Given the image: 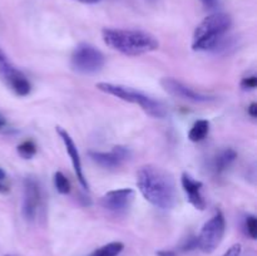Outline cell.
Returning <instances> with one entry per match:
<instances>
[{"mask_svg":"<svg viewBox=\"0 0 257 256\" xmlns=\"http://www.w3.org/2000/svg\"><path fill=\"white\" fill-rule=\"evenodd\" d=\"M245 226L246 230H247L248 236L255 240L257 237V220L255 216H247L245 221Z\"/></svg>","mask_w":257,"mask_h":256,"instance_id":"d6986e66","label":"cell"},{"mask_svg":"<svg viewBox=\"0 0 257 256\" xmlns=\"http://www.w3.org/2000/svg\"><path fill=\"white\" fill-rule=\"evenodd\" d=\"M97 89L105 94L113 95L115 98L124 100V102L138 104L148 115L153 118H165L167 115V107L161 100L155 99L151 95L135 89L132 87H127L123 84H114V83L100 82L97 83Z\"/></svg>","mask_w":257,"mask_h":256,"instance_id":"277c9868","label":"cell"},{"mask_svg":"<svg viewBox=\"0 0 257 256\" xmlns=\"http://www.w3.org/2000/svg\"><path fill=\"white\" fill-rule=\"evenodd\" d=\"M161 85H162L163 89L167 93H170L171 95H173V97L176 98H180V99L188 100V102L208 103L215 100V97L202 94V93L192 89V88L183 84L182 82H180V80L175 79V78L172 77L162 78V79H161Z\"/></svg>","mask_w":257,"mask_h":256,"instance_id":"9c48e42d","label":"cell"},{"mask_svg":"<svg viewBox=\"0 0 257 256\" xmlns=\"http://www.w3.org/2000/svg\"><path fill=\"white\" fill-rule=\"evenodd\" d=\"M123 248H124V245L122 242L114 241V242H109L102 247L97 248L89 256H118L122 252Z\"/></svg>","mask_w":257,"mask_h":256,"instance_id":"2e32d148","label":"cell"},{"mask_svg":"<svg viewBox=\"0 0 257 256\" xmlns=\"http://www.w3.org/2000/svg\"><path fill=\"white\" fill-rule=\"evenodd\" d=\"M17 151L20 157L25 158V160H30L37 153V146H35L33 141H24V142H22L18 146Z\"/></svg>","mask_w":257,"mask_h":256,"instance_id":"ac0fdd59","label":"cell"},{"mask_svg":"<svg viewBox=\"0 0 257 256\" xmlns=\"http://www.w3.org/2000/svg\"><path fill=\"white\" fill-rule=\"evenodd\" d=\"M247 113H248V114H250L252 118H256V117H257V104H256L255 102L251 103V104L248 105Z\"/></svg>","mask_w":257,"mask_h":256,"instance_id":"603a6c76","label":"cell"},{"mask_svg":"<svg viewBox=\"0 0 257 256\" xmlns=\"http://www.w3.org/2000/svg\"><path fill=\"white\" fill-rule=\"evenodd\" d=\"M102 38L108 47L128 57L147 54L160 48L157 38L145 30L104 28Z\"/></svg>","mask_w":257,"mask_h":256,"instance_id":"7a4b0ae2","label":"cell"},{"mask_svg":"<svg viewBox=\"0 0 257 256\" xmlns=\"http://www.w3.org/2000/svg\"><path fill=\"white\" fill-rule=\"evenodd\" d=\"M8 191H9V187L5 183H0V193H7Z\"/></svg>","mask_w":257,"mask_h":256,"instance_id":"4316f807","label":"cell"},{"mask_svg":"<svg viewBox=\"0 0 257 256\" xmlns=\"http://www.w3.org/2000/svg\"><path fill=\"white\" fill-rule=\"evenodd\" d=\"M137 186L143 197L161 210L175 206L177 190L173 176L156 165H145L137 172Z\"/></svg>","mask_w":257,"mask_h":256,"instance_id":"6da1fadb","label":"cell"},{"mask_svg":"<svg viewBox=\"0 0 257 256\" xmlns=\"http://www.w3.org/2000/svg\"><path fill=\"white\" fill-rule=\"evenodd\" d=\"M257 85V78L255 75H251V77H246L241 80V87L243 89H255Z\"/></svg>","mask_w":257,"mask_h":256,"instance_id":"ffe728a7","label":"cell"},{"mask_svg":"<svg viewBox=\"0 0 257 256\" xmlns=\"http://www.w3.org/2000/svg\"><path fill=\"white\" fill-rule=\"evenodd\" d=\"M232 25V18L226 13H212L206 17L193 33L195 52H212L218 40L225 37Z\"/></svg>","mask_w":257,"mask_h":256,"instance_id":"3957f363","label":"cell"},{"mask_svg":"<svg viewBox=\"0 0 257 256\" xmlns=\"http://www.w3.org/2000/svg\"><path fill=\"white\" fill-rule=\"evenodd\" d=\"M53 181H54V186L59 193H62V195H67V193L70 192V182L68 181V178L60 172V171H58V172L54 173V178H53Z\"/></svg>","mask_w":257,"mask_h":256,"instance_id":"e0dca14e","label":"cell"},{"mask_svg":"<svg viewBox=\"0 0 257 256\" xmlns=\"http://www.w3.org/2000/svg\"><path fill=\"white\" fill-rule=\"evenodd\" d=\"M42 187L35 177L28 176L23 181L22 212L25 220L34 221L42 207Z\"/></svg>","mask_w":257,"mask_h":256,"instance_id":"52a82bcc","label":"cell"},{"mask_svg":"<svg viewBox=\"0 0 257 256\" xmlns=\"http://www.w3.org/2000/svg\"><path fill=\"white\" fill-rule=\"evenodd\" d=\"M241 251H242V246H241V243H235V245L231 246V247L223 253V256H240Z\"/></svg>","mask_w":257,"mask_h":256,"instance_id":"7402d4cb","label":"cell"},{"mask_svg":"<svg viewBox=\"0 0 257 256\" xmlns=\"http://www.w3.org/2000/svg\"><path fill=\"white\" fill-rule=\"evenodd\" d=\"M157 256H176V253L172 251H158Z\"/></svg>","mask_w":257,"mask_h":256,"instance_id":"cb8c5ba5","label":"cell"},{"mask_svg":"<svg viewBox=\"0 0 257 256\" xmlns=\"http://www.w3.org/2000/svg\"><path fill=\"white\" fill-rule=\"evenodd\" d=\"M74 2L82 3V4H97L100 0H74Z\"/></svg>","mask_w":257,"mask_h":256,"instance_id":"d4e9b609","label":"cell"},{"mask_svg":"<svg viewBox=\"0 0 257 256\" xmlns=\"http://www.w3.org/2000/svg\"><path fill=\"white\" fill-rule=\"evenodd\" d=\"M5 181H7V173L3 168H0V183H5Z\"/></svg>","mask_w":257,"mask_h":256,"instance_id":"484cf974","label":"cell"},{"mask_svg":"<svg viewBox=\"0 0 257 256\" xmlns=\"http://www.w3.org/2000/svg\"><path fill=\"white\" fill-rule=\"evenodd\" d=\"M104 64V54L89 43L78 44L70 57V65L73 70L80 74H95L102 70Z\"/></svg>","mask_w":257,"mask_h":256,"instance_id":"5b68a950","label":"cell"},{"mask_svg":"<svg viewBox=\"0 0 257 256\" xmlns=\"http://www.w3.org/2000/svg\"><path fill=\"white\" fill-rule=\"evenodd\" d=\"M4 125H5V120L3 119L2 117H0V128H3V127H4Z\"/></svg>","mask_w":257,"mask_h":256,"instance_id":"83f0119b","label":"cell"},{"mask_svg":"<svg viewBox=\"0 0 257 256\" xmlns=\"http://www.w3.org/2000/svg\"><path fill=\"white\" fill-rule=\"evenodd\" d=\"M200 3L207 10H216L220 7V0H200Z\"/></svg>","mask_w":257,"mask_h":256,"instance_id":"44dd1931","label":"cell"},{"mask_svg":"<svg viewBox=\"0 0 257 256\" xmlns=\"http://www.w3.org/2000/svg\"><path fill=\"white\" fill-rule=\"evenodd\" d=\"M210 131V122L207 119L196 120L188 132V138L192 142H201L206 138Z\"/></svg>","mask_w":257,"mask_h":256,"instance_id":"9a60e30c","label":"cell"},{"mask_svg":"<svg viewBox=\"0 0 257 256\" xmlns=\"http://www.w3.org/2000/svg\"><path fill=\"white\" fill-rule=\"evenodd\" d=\"M135 200V191L132 188H119L108 191L100 197V206L113 213H124L130 210Z\"/></svg>","mask_w":257,"mask_h":256,"instance_id":"30bf717a","label":"cell"},{"mask_svg":"<svg viewBox=\"0 0 257 256\" xmlns=\"http://www.w3.org/2000/svg\"><path fill=\"white\" fill-rule=\"evenodd\" d=\"M181 183L187 193L188 202L197 210H203L206 207V200L203 198L202 193H201V188L203 187V183L201 181L193 178L190 173L183 172L181 176Z\"/></svg>","mask_w":257,"mask_h":256,"instance_id":"4fadbf2b","label":"cell"},{"mask_svg":"<svg viewBox=\"0 0 257 256\" xmlns=\"http://www.w3.org/2000/svg\"><path fill=\"white\" fill-rule=\"evenodd\" d=\"M0 75L4 78L10 89L19 97H25L32 92V84L29 79L25 77L24 73L12 64L2 48H0Z\"/></svg>","mask_w":257,"mask_h":256,"instance_id":"ba28073f","label":"cell"},{"mask_svg":"<svg viewBox=\"0 0 257 256\" xmlns=\"http://www.w3.org/2000/svg\"><path fill=\"white\" fill-rule=\"evenodd\" d=\"M236 158H237L236 151L232 150V148H226L222 152L218 153V155L216 156L215 160H213V171H215L217 175L225 172V171L235 162Z\"/></svg>","mask_w":257,"mask_h":256,"instance_id":"5bb4252c","label":"cell"},{"mask_svg":"<svg viewBox=\"0 0 257 256\" xmlns=\"http://www.w3.org/2000/svg\"><path fill=\"white\" fill-rule=\"evenodd\" d=\"M57 133L59 135L60 140H62L63 145H64L65 150H67L68 155H69L70 161H72V165L73 168H74V173L77 176L78 181L79 183L82 185V187L84 190H89V185H88V181L85 178L84 173H83V167H82V160H80V155H79V151H78L77 145L74 143L73 138L70 137L69 133L67 132V130L62 127H57L55 128Z\"/></svg>","mask_w":257,"mask_h":256,"instance_id":"7c38bea8","label":"cell"},{"mask_svg":"<svg viewBox=\"0 0 257 256\" xmlns=\"http://www.w3.org/2000/svg\"><path fill=\"white\" fill-rule=\"evenodd\" d=\"M90 160L97 163L99 167L107 170H114L120 167L125 161L130 160L131 151L124 146H115L109 152H99V151H89L88 152Z\"/></svg>","mask_w":257,"mask_h":256,"instance_id":"8fae6325","label":"cell"},{"mask_svg":"<svg viewBox=\"0 0 257 256\" xmlns=\"http://www.w3.org/2000/svg\"><path fill=\"white\" fill-rule=\"evenodd\" d=\"M226 231V221L222 212L213 215L203 225L200 236L197 237V246L206 253H211L220 246Z\"/></svg>","mask_w":257,"mask_h":256,"instance_id":"8992f818","label":"cell"},{"mask_svg":"<svg viewBox=\"0 0 257 256\" xmlns=\"http://www.w3.org/2000/svg\"><path fill=\"white\" fill-rule=\"evenodd\" d=\"M5 256H13V255H5Z\"/></svg>","mask_w":257,"mask_h":256,"instance_id":"f1b7e54d","label":"cell"}]
</instances>
